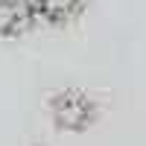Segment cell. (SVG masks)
<instances>
[{
    "instance_id": "2",
    "label": "cell",
    "mask_w": 146,
    "mask_h": 146,
    "mask_svg": "<svg viewBox=\"0 0 146 146\" xmlns=\"http://www.w3.org/2000/svg\"><path fill=\"white\" fill-rule=\"evenodd\" d=\"M35 21L32 0H0V38H18Z\"/></svg>"
},
{
    "instance_id": "3",
    "label": "cell",
    "mask_w": 146,
    "mask_h": 146,
    "mask_svg": "<svg viewBox=\"0 0 146 146\" xmlns=\"http://www.w3.org/2000/svg\"><path fill=\"white\" fill-rule=\"evenodd\" d=\"M85 6V0H32L35 18L47 23H64L70 18H76Z\"/></svg>"
},
{
    "instance_id": "1",
    "label": "cell",
    "mask_w": 146,
    "mask_h": 146,
    "mask_svg": "<svg viewBox=\"0 0 146 146\" xmlns=\"http://www.w3.org/2000/svg\"><path fill=\"white\" fill-rule=\"evenodd\" d=\"M53 123L64 131H82L85 126H91L94 120V102L82 91H62L53 96L50 102Z\"/></svg>"
}]
</instances>
